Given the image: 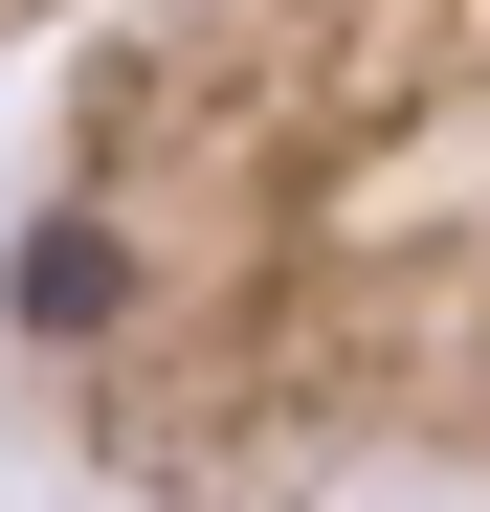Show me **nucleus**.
Listing matches in <instances>:
<instances>
[{
  "label": "nucleus",
  "mask_w": 490,
  "mask_h": 512,
  "mask_svg": "<svg viewBox=\"0 0 490 512\" xmlns=\"http://www.w3.org/2000/svg\"><path fill=\"white\" fill-rule=\"evenodd\" d=\"M0 357L134 512H490V0H90Z\"/></svg>",
  "instance_id": "nucleus-1"
},
{
  "label": "nucleus",
  "mask_w": 490,
  "mask_h": 512,
  "mask_svg": "<svg viewBox=\"0 0 490 512\" xmlns=\"http://www.w3.org/2000/svg\"><path fill=\"white\" fill-rule=\"evenodd\" d=\"M45 23H90V0H0V45H45Z\"/></svg>",
  "instance_id": "nucleus-2"
}]
</instances>
